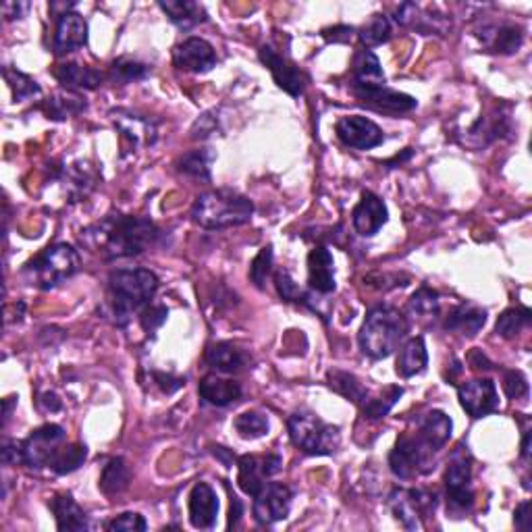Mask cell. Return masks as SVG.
I'll list each match as a JSON object with an SVG mask.
<instances>
[{"label":"cell","instance_id":"obj_1","mask_svg":"<svg viewBox=\"0 0 532 532\" xmlns=\"http://www.w3.org/2000/svg\"><path fill=\"white\" fill-rule=\"evenodd\" d=\"M159 237L160 229L146 217L109 215L81 229L79 243L102 260H117L143 254Z\"/></svg>","mask_w":532,"mask_h":532},{"label":"cell","instance_id":"obj_2","mask_svg":"<svg viewBox=\"0 0 532 532\" xmlns=\"http://www.w3.org/2000/svg\"><path fill=\"white\" fill-rule=\"evenodd\" d=\"M159 291V277L148 268H119L109 274L106 310L117 327H125L135 312L146 308Z\"/></svg>","mask_w":532,"mask_h":532},{"label":"cell","instance_id":"obj_3","mask_svg":"<svg viewBox=\"0 0 532 532\" xmlns=\"http://www.w3.org/2000/svg\"><path fill=\"white\" fill-rule=\"evenodd\" d=\"M410 331L408 318L393 306H377L366 315L358 343L362 354L372 360H385L402 346Z\"/></svg>","mask_w":532,"mask_h":532},{"label":"cell","instance_id":"obj_4","mask_svg":"<svg viewBox=\"0 0 532 532\" xmlns=\"http://www.w3.org/2000/svg\"><path fill=\"white\" fill-rule=\"evenodd\" d=\"M254 202L233 190H212L198 196L192 218L204 229H229L250 223Z\"/></svg>","mask_w":532,"mask_h":532},{"label":"cell","instance_id":"obj_5","mask_svg":"<svg viewBox=\"0 0 532 532\" xmlns=\"http://www.w3.org/2000/svg\"><path fill=\"white\" fill-rule=\"evenodd\" d=\"M79 266L81 260L78 250L69 243H54V246L42 250L23 266L21 277L25 283L36 290L48 291L71 279L79 271Z\"/></svg>","mask_w":532,"mask_h":532},{"label":"cell","instance_id":"obj_6","mask_svg":"<svg viewBox=\"0 0 532 532\" xmlns=\"http://www.w3.org/2000/svg\"><path fill=\"white\" fill-rule=\"evenodd\" d=\"M290 437L293 446L308 455H331L340 447L341 435L333 424L323 422L312 412H296L290 416Z\"/></svg>","mask_w":532,"mask_h":532},{"label":"cell","instance_id":"obj_7","mask_svg":"<svg viewBox=\"0 0 532 532\" xmlns=\"http://www.w3.org/2000/svg\"><path fill=\"white\" fill-rule=\"evenodd\" d=\"M437 449L418 433H405L397 439L396 447L389 454L391 472L397 479L410 480L435 471Z\"/></svg>","mask_w":532,"mask_h":532},{"label":"cell","instance_id":"obj_8","mask_svg":"<svg viewBox=\"0 0 532 532\" xmlns=\"http://www.w3.org/2000/svg\"><path fill=\"white\" fill-rule=\"evenodd\" d=\"M389 508L404 528L421 530L424 518H429L437 508V495L422 489H393Z\"/></svg>","mask_w":532,"mask_h":532},{"label":"cell","instance_id":"obj_9","mask_svg":"<svg viewBox=\"0 0 532 532\" xmlns=\"http://www.w3.org/2000/svg\"><path fill=\"white\" fill-rule=\"evenodd\" d=\"M472 480V464L471 458H466L464 447L452 455L447 472H446V487H447V508L454 514H466L474 503V493L471 487Z\"/></svg>","mask_w":532,"mask_h":532},{"label":"cell","instance_id":"obj_10","mask_svg":"<svg viewBox=\"0 0 532 532\" xmlns=\"http://www.w3.org/2000/svg\"><path fill=\"white\" fill-rule=\"evenodd\" d=\"M65 441V429L59 427V424H44L23 441V464L36 468V471L50 468L54 455L61 452Z\"/></svg>","mask_w":532,"mask_h":532},{"label":"cell","instance_id":"obj_11","mask_svg":"<svg viewBox=\"0 0 532 532\" xmlns=\"http://www.w3.org/2000/svg\"><path fill=\"white\" fill-rule=\"evenodd\" d=\"M283 460L277 454L266 455H241L237 460V485L250 497L260 495V491L268 485L266 480L281 472Z\"/></svg>","mask_w":532,"mask_h":532},{"label":"cell","instance_id":"obj_12","mask_svg":"<svg viewBox=\"0 0 532 532\" xmlns=\"http://www.w3.org/2000/svg\"><path fill=\"white\" fill-rule=\"evenodd\" d=\"M258 54H260L262 65L273 73V78L277 81L281 90H285L293 98L302 96L306 90V84H308V78H306L302 69L293 65L285 54H279L273 46H262L258 50Z\"/></svg>","mask_w":532,"mask_h":532},{"label":"cell","instance_id":"obj_13","mask_svg":"<svg viewBox=\"0 0 532 532\" xmlns=\"http://www.w3.org/2000/svg\"><path fill=\"white\" fill-rule=\"evenodd\" d=\"M254 518L260 527H271L290 516L293 491L283 483H268L260 495L254 497Z\"/></svg>","mask_w":532,"mask_h":532},{"label":"cell","instance_id":"obj_14","mask_svg":"<svg viewBox=\"0 0 532 532\" xmlns=\"http://www.w3.org/2000/svg\"><path fill=\"white\" fill-rule=\"evenodd\" d=\"M173 62L179 71L187 73H209L217 67L218 56L210 42L204 37H187L173 50Z\"/></svg>","mask_w":532,"mask_h":532},{"label":"cell","instance_id":"obj_15","mask_svg":"<svg viewBox=\"0 0 532 532\" xmlns=\"http://www.w3.org/2000/svg\"><path fill=\"white\" fill-rule=\"evenodd\" d=\"M335 134L348 148L354 150H371L383 143L385 135L381 127L371 119L352 115L341 117L335 125Z\"/></svg>","mask_w":532,"mask_h":532},{"label":"cell","instance_id":"obj_16","mask_svg":"<svg viewBox=\"0 0 532 532\" xmlns=\"http://www.w3.org/2000/svg\"><path fill=\"white\" fill-rule=\"evenodd\" d=\"M460 405L472 418H483L493 414L499 408L497 387L489 379H474L466 381L458 389Z\"/></svg>","mask_w":532,"mask_h":532},{"label":"cell","instance_id":"obj_17","mask_svg":"<svg viewBox=\"0 0 532 532\" xmlns=\"http://www.w3.org/2000/svg\"><path fill=\"white\" fill-rule=\"evenodd\" d=\"M356 98L360 100L362 104L371 106L374 110L381 112H393V115H399V112H410L416 109L418 100L410 94L389 90V87H354Z\"/></svg>","mask_w":532,"mask_h":532},{"label":"cell","instance_id":"obj_18","mask_svg":"<svg viewBox=\"0 0 532 532\" xmlns=\"http://www.w3.org/2000/svg\"><path fill=\"white\" fill-rule=\"evenodd\" d=\"M387 221H389V212H387L383 200L372 192L362 193L360 202L356 204L352 212L354 229L358 231L362 237H372L379 233L381 227H383Z\"/></svg>","mask_w":532,"mask_h":532},{"label":"cell","instance_id":"obj_19","mask_svg":"<svg viewBox=\"0 0 532 532\" xmlns=\"http://www.w3.org/2000/svg\"><path fill=\"white\" fill-rule=\"evenodd\" d=\"M110 119L123 137H127L134 146H152L159 137V127L150 117L119 109L110 112Z\"/></svg>","mask_w":532,"mask_h":532},{"label":"cell","instance_id":"obj_20","mask_svg":"<svg viewBox=\"0 0 532 532\" xmlns=\"http://www.w3.org/2000/svg\"><path fill=\"white\" fill-rule=\"evenodd\" d=\"M87 44V21L79 12H62L59 15V23H56L54 34V53L62 56L75 50L86 46Z\"/></svg>","mask_w":532,"mask_h":532},{"label":"cell","instance_id":"obj_21","mask_svg":"<svg viewBox=\"0 0 532 532\" xmlns=\"http://www.w3.org/2000/svg\"><path fill=\"white\" fill-rule=\"evenodd\" d=\"M218 497L206 483H196L190 493V522L193 528L210 530L217 524Z\"/></svg>","mask_w":532,"mask_h":532},{"label":"cell","instance_id":"obj_22","mask_svg":"<svg viewBox=\"0 0 532 532\" xmlns=\"http://www.w3.org/2000/svg\"><path fill=\"white\" fill-rule=\"evenodd\" d=\"M480 42L487 50L497 54H514L524 42V29L516 23H493L479 31Z\"/></svg>","mask_w":532,"mask_h":532},{"label":"cell","instance_id":"obj_23","mask_svg":"<svg viewBox=\"0 0 532 532\" xmlns=\"http://www.w3.org/2000/svg\"><path fill=\"white\" fill-rule=\"evenodd\" d=\"M308 283L316 293L335 291L333 256L324 246H318L308 254Z\"/></svg>","mask_w":532,"mask_h":532},{"label":"cell","instance_id":"obj_24","mask_svg":"<svg viewBox=\"0 0 532 532\" xmlns=\"http://www.w3.org/2000/svg\"><path fill=\"white\" fill-rule=\"evenodd\" d=\"M50 510L54 514L56 528L62 532H84L90 527L86 512L79 508V503L69 493H61V495L50 499Z\"/></svg>","mask_w":532,"mask_h":532},{"label":"cell","instance_id":"obj_25","mask_svg":"<svg viewBox=\"0 0 532 532\" xmlns=\"http://www.w3.org/2000/svg\"><path fill=\"white\" fill-rule=\"evenodd\" d=\"M198 393L206 404L217 405V408H227V405L235 404L241 397V385L235 383V381L217 377V374H206L200 381Z\"/></svg>","mask_w":532,"mask_h":532},{"label":"cell","instance_id":"obj_26","mask_svg":"<svg viewBox=\"0 0 532 532\" xmlns=\"http://www.w3.org/2000/svg\"><path fill=\"white\" fill-rule=\"evenodd\" d=\"M54 78L59 79L61 86H65L67 90L84 92V90H96L98 86H102L104 75L96 71V69L87 65H78V62H65L54 69Z\"/></svg>","mask_w":532,"mask_h":532},{"label":"cell","instance_id":"obj_27","mask_svg":"<svg viewBox=\"0 0 532 532\" xmlns=\"http://www.w3.org/2000/svg\"><path fill=\"white\" fill-rule=\"evenodd\" d=\"M416 430L430 443V446L437 449V452H439V449L446 447L449 439H452L454 422H452V418L446 414V412L430 410L421 418V421H418Z\"/></svg>","mask_w":532,"mask_h":532},{"label":"cell","instance_id":"obj_28","mask_svg":"<svg viewBox=\"0 0 532 532\" xmlns=\"http://www.w3.org/2000/svg\"><path fill=\"white\" fill-rule=\"evenodd\" d=\"M397 374L402 379H412L416 374H422L429 366V352L427 343L422 337H414L408 343H404L397 356Z\"/></svg>","mask_w":532,"mask_h":532},{"label":"cell","instance_id":"obj_29","mask_svg":"<svg viewBox=\"0 0 532 532\" xmlns=\"http://www.w3.org/2000/svg\"><path fill=\"white\" fill-rule=\"evenodd\" d=\"M159 6L179 29H193L196 25L206 21L204 6L193 3V0H167V3L160 0Z\"/></svg>","mask_w":532,"mask_h":532},{"label":"cell","instance_id":"obj_30","mask_svg":"<svg viewBox=\"0 0 532 532\" xmlns=\"http://www.w3.org/2000/svg\"><path fill=\"white\" fill-rule=\"evenodd\" d=\"M487 323V312L474 304H462L458 308L449 312L446 329L455 331L464 337H474Z\"/></svg>","mask_w":532,"mask_h":532},{"label":"cell","instance_id":"obj_31","mask_svg":"<svg viewBox=\"0 0 532 532\" xmlns=\"http://www.w3.org/2000/svg\"><path fill=\"white\" fill-rule=\"evenodd\" d=\"M385 86V73L372 50H360L354 59V87Z\"/></svg>","mask_w":532,"mask_h":532},{"label":"cell","instance_id":"obj_32","mask_svg":"<svg viewBox=\"0 0 532 532\" xmlns=\"http://www.w3.org/2000/svg\"><path fill=\"white\" fill-rule=\"evenodd\" d=\"M206 362L218 372L233 374L246 366V354L237 346H233V343L221 341L206 349Z\"/></svg>","mask_w":532,"mask_h":532},{"label":"cell","instance_id":"obj_33","mask_svg":"<svg viewBox=\"0 0 532 532\" xmlns=\"http://www.w3.org/2000/svg\"><path fill=\"white\" fill-rule=\"evenodd\" d=\"M129 480H131V471H129L127 462H125L123 458H112L109 464L104 466L102 474H100L98 487L104 495L115 497V495H119V493H123L125 489H127Z\"/></svg>","mask_w":532,"mask_h":532},{"label":"cell","instance_id":"obj_34","mask_svg":"<svg viewBox=\"0 0 532 532\" xmlns=\"http://www.w3.org/2000/svg\"><path fill=\"white\" fill-rule=\"evenodd\" d=\"M327 381H329V387L333 391L340 393V396H343L346 399H349V402L358 404V405H364L366 399H368V389L364 385L360 383L358 379L354 377L352 372H346V371H337V368H333V371L327 372Z\"/></svg>","mask_w":532,"mask_h":532},{"label":"cell","instance_id":"obj_35","mask_svg":"<svg viewBox=\"0 0 532 532\" xmlns=\"http://www.w3.org/2000/svg\"><path fill=\"white\" fill-rule=\"evenodd\" d=\"M86 100L75 96V94H54L53 98H48L44 102V112H46L48 119H54V121H65V119L79 115V112L86 110Z\"/></svg>","mask_w":532,"mask_h":532},{"label":"cell","instance_id":"obj_36","mask_svg":"<svg viewBox=\"0 0 532 532\" xmlns=\"http://www.w3.org/2000/svg\"><path fill=\"white\" fill-rule=\"evenodd\" d=\"M212 162H215V154H212L209 148H202V150H192V152L181 156L177 167L181 173L190 175L193 179L210 181Z\"/></svg>","mask_w":532,"mask_h":532},{"label":"cell","instance_id":"obj_37","mask_svg":"<svg viewBox=\"0 0 532 532\" xmlns=\"http://www.w3.org/2000/svg\"><path fill=\"white\" fill-rule=\"evenodd\" d=\"M148 73H150L148 65H143V62L135 59H129V56H121V59L112 61L110 65V79L121 86L148 78Z\"/></svg>","mask_w":532,"mask_h":532},{"label":"cell","instance_id":"obj_38","mask_svg":"<svg viewBox=\"0 0 532 532\" xmlns=\"http://www.w3.org/2000/svg\"><path fill=\"white\" fill-rule=\"evenodd\" d=\"M532 315L528 308H510L497 318L495 333L503 337V340H512V337H516L524 327H528Z\"/></svg>","mask_w":532,"mask_h":532},{"label":"cell","instance_id":"obj_39","mask_svg":"<svg viewBox=\"0 0 532 532\" xmlns=\"http://www.w3.org/2000/svg\"><path fill=\"white\" fill-rule=\"evenodd\" d=\"M3 75H4L6 84H9L11 92H12V98H15V100L34 98L42 92L40 86H37V81L34 78H29V75H25L21 71H17V69L4 67Z\"/></svg>","mask_w":532,"mask_h":532},{"label":"cell","instance_id":"obj_40","mask_svg":"<svg viewBox=\"0 0 532 532\" xmlns=\"http://www.w3.org/2000/svg\"><path fill=\"white\" fill-rule=\"evenodd\" d=\"M233 427L241 439H260L268 433V418L260 412H243L235 418Z\"/></svg>","mask_w":532,"mask_h":532},{"label":"cell","instance_id":"obj_41","mask_svg":"<svg viewBox=\"0 0 532 532\" xmlns=\"http://www.w3.org/2000/svg\"><path fill=\"white\" fill-rule=\"evenodd\" d=\"M86 458H87L86 446H62L61 452L54 455L50 468H53V472L56 474H71L84 464Z\"/></svg>","mask_w":532,"mask_h":532},{"label":"cell","instance_id":"obj_42","mask_svg":"<svg viewBox=\"0 0 532 532\" xmlns=\"http://www.w3.org/2000/svg\"><path fill=\"white\" fill-rule=\"evenodd\" d=\"M408 310L410 315L421 316V318H430L439 315V293L430 287H421L414 296L408 299Z\"/></svg>","mask_w":532,"mask_h":532},{"label":"cell","instance_id":"obj_43","mask_svg":"<svg viewBox=\"0 0 532 532\" xmlns=\"http://www.w3.org/2000/svg\"><path fill=\"white\" fill-rule=\"evenodd\" d=\"M391 37V23L385 15H372L371 21H368L364 28L360 29V40L366 48L381 46V44L389 42Z\"/></svg>","mask_w":532,"mask_h":532},{"label":"cell","instance_id":"obj_44","mask_svg":"<svg viewBox=\"0 0 532 532\" xmlns=\"http://www.w3.org/2000/svg\"><path fill=\"white\" fill-rule=\"evenodd\" d=\"M404 396L402 387H389L387 389V396H381L377 399H366V404L362 405V412H364V418L368 421H381L389 414L393 405L397 404V399Z\"/></svg>","mask_w":532,"mask_h":532},{"label":"cell","instance_id":"obj_45","mask_svg":"<svg viewBox=\"0 0 532 532\" xmlns=\"http://www.w3.org/2000/svg\"><path fill=\"white\" fill-rule=\"evenodd\" d=\"M271 266H273V246H266L260 250L258 256L252 260V265H250V279H252V283L258 287V290H265L266 277L271 274Z\"/></svg>","mask_w":532,"mask_h":532},{"label":"cell","instance_id":"obj_46","mask_svg":"<svg viewBox=\"0 0 532 532\" xmlns=\"http://www.w3.org/2000/svg\"><path fill=\"white\" fill-rule=\"evenodd\" d=\"M274 285H277L279 296L283 298L285 302H306V299H308L285 268H281V271L274 273Z\"/></svg>","mask_w":532,"mask_h":532},{"label":"cell","instance_id":"obj_47","mask_svg":"<svg viewBox=\"0 0 532 532\" xmlns=\"http://www.w3.org/2000/svg\"><path fill=\"white\" fill-rule=\"evenodd\" d=\"M106 528L110 532H143L146 530V520L135 512H125V514L106 524Z\"/></svg>","mask_w":532,"mask_h":532},{"label":"cell","instance_id":"obj_48","mask_svg":"<svg viewBox=\"0 0 532 532\" xmlns=\"http://www.w3.org/2000/svg\"><path fill=\"white\" fill-rule=\"evenodd\" d=\"M503 391L510 399L528 396V381L520 371H508L503 377Z\"/></svg>","mask_w":532,"mask_h":532},{"label":"cell","instance_id":"obj_49","mask_svg":"<svg viewBox=\"0 0 532 532\" xmlns=\"http://www.w3.org/2000/svg\"><path fill=\"white\" fill-rule=\"evenodd\" d=\"M168 316V310L165 306H146L142 312V327L146 333H154L156 329L162 327Z\"/></svg>","mask_w":532,"mask_h":532},{"label":"cell","instance_id":"obj_50","mask_svg":"<svg viewBox=\"0 0 532 532\" xmlns=\"http://www.w3.org/2000/svg\"><path fill=\"white\" fill-rule=\"evenodd\" d=\"M3 464L4 466L23 464V441H4L3 443Z\"/></svg>","mask_w":532,"mask_h":532},{"label":"cell","instance_id":"obj_51","mask_svg":"<svg viewBox=\"0 0 532 532\" xmlns=\"http://www.w3.org/2000/svg\"><path fill=\"white\" fill-rule=\"evenodd\" d=\"M156 385L160 387L162 393L171 396V393L179 391L181 387H185V377H175V374H165V372H154Z\"/></svg>","mask_w":532,"mask_h":532},{"label":"cell","instance_id":"obj_52","mask_svg":"<svg viewBox=\"0 0 532 532\" xmlns=\"http://www.w3.org/2000/svg\"><path fill=\"white\" fill-rule=\"evenodd\" d=\"M323 36L324 40L329 42H349L354 36V28H349V25H337V28L324 29Z\"/></svg>","mask_w":532,"mask_h":532},{"label":"cell","instance_id":"obj_53","mask_svg":"<svg viewBox=\"0 0 532 532\" xmlns=\"http://www.w3.org/2000/svg\"><path fill=\"white\" fill-rule=\"evenodd\" d=\"M468 364H471L472 371H477V372H489L493 368V362L487 358L480 349H472L471 356H468Z\"/></svg>","mask_w":532,"mask_h":532},{"label":"cell","instance_id":"obj_54","mask_svg":"<svg viewBox=\"0 0 532 532\" xmlns=\"http://www.w3.org/2000/svg\"><path fill=\"white\" fill-rule=\"evenodd\" d=\"M530 502H524L516 508V514H514V524L516 528L520 530H530Z\"/></svg>","mask_w":532,"mask_h":532},{"label":"cell","instance_id":"obj_55","mask_svg":"<svg viewBox=\"0 0 532 532\" xmlns=\"http://www.w3.org/2000/svg\"><path fill=\"white\" fill-rule=\"evenodd\" d=\"M37 404H40V408L44 412H59L62 408V402L59 399V396L53 391H46L42 393L40 399H37Z\"/></svg>","mask_w":532,"mask_h":532},{"label":"cell","instance_id":"obj_56","mask_svg":"<svg viewBox=\"0 0 532 532\" xmlns=\"http://www.w3.org/2000/svg\"><path fill=\"white\" fill-rule=\"evenodd\" d=\"M29 9L28 3H4L3 4V15L6 19H19L25 15V11Z\"/></svg>","mask_w":532,"mask_h":532},{"label":"cell","instance_id":"obj_57","mask_svg":"<svg viewBox=\"0 0 532 532\" xmlns=\"http://www.w3.org/2000/svg\"><path fill=\"white\" fill-rule=\"evenodd\" d=\"M241 514H243V508H241V502L237 499L235 495H231V516H229V528H235L237 524L241 520Z\"/></svg>","mask_w":532,"mask_h":532},{"label":"cell","instance_id":"obj_58","mask_svg":"<svg viewBox=\"0 0 532 532\" xmlns=\"http://www.w3.org/2000/svg\"><path fill=\"white\" fill-rule=\"evenodd\" d=\"M530 452H532V430L527 429L524 430V439H522V460L524 462L530 460Z\"/></svg>","mask_w":532,"mask_h":532},{"label":"cell","instance_id":"obj_59","mask_svg":"<svg viewBox=\"0 0 532 532\" xmlns=\"http://www.w3.org/2000/svg\"><path fill=\"white\" fill-rule=\"evenodd\" d=\"M215 455H217L218 460H223V464L227 466V468L233 466V458H231L229 452L225 447H215Z\"/></svg>","mask_w":532,"mask_h":532},{"label":"cell","instance_id":"obj_60","mask_svg":"<svg viewBox=\"0 0 532 532\" xmlns=\"http://www.w3.org/2000/svg\"><path fill=\"white\" fill-rule=\"evenodd\" d=\"M412 154H414V152H412V150L408 148V150H405V152H404L402 156H399V154H397V156H396V159H391L389 162H387V167H389V168H393V167L402 165V162H405V160H410V159H412Z\"/></svg>","mask_w":532,"mask_h":532},{"label":"cell","instance_id":"obj_61","mask_svg":"<svg viewBox=\"0 0 532 532\" xmlns=\"http://www.w3.org/2000/svg\"><path fill=\"white\" fill-rule=\"evenodd\" d=\"M17 399L15 397H6L4 399V424L9 422V418H11V408H12V404H15Z\"/></svg>","mask_w":532,"mask_h":532}]
</instances>
